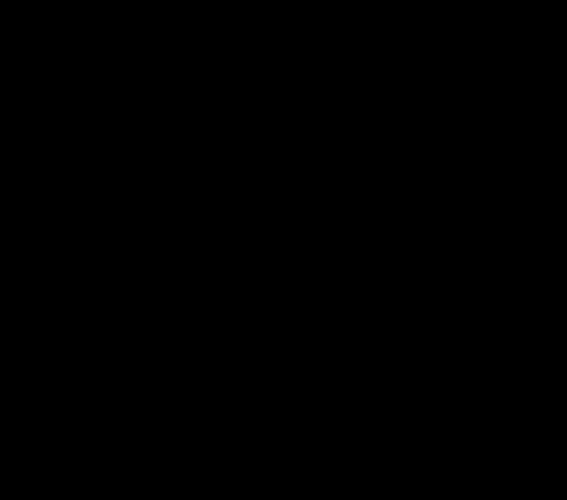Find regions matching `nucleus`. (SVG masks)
<instances>
[]
</instances>
